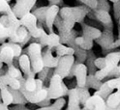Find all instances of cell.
<instances>
[{
  "instance_id": "6da1fadb",
  "label": "cell",
  "mask_w": 120,
  "mask_h": 110,
  "mask_svg": "<svg viewBox=\"0 0 120 110\" xmlns=\"http://www.w3.org/2000/svg\"><path fill=\"white\" fill-rule=\"evenodd\" d=\"M89 9L85 6H65L59 10V18L62 20H71L73 22H81L88 14Z\"/></svg>"
},
{
  "instance_id": "7a4b0ae2",
  "label": "cell",
  "mask_w": 120,
  "mask_h": 110,
  "mask_svg": "<svg viewBox=\"0 0 120 110\" xmlns=\"http://www.w3.org/2000/svg\"><path fill=\"white\" fill-rule=\"evenodd\" d=\"M43 48L38 43H30L28 48H27V55L31 62V71L38 75L44 69V63H43Z\"/></svg>"
},
{
  "instance_id": "3957f363",
  "label": "cell",
  "mask_w": 120,
  "mask_h": 110,
  "mask_svg": "<svg viewBox=\"0 0 120 110\" xmlns=\"http://www.w3.org/2000/svg\"><path fill=\"white\" fill-rule=\"evenodd\" d=\"M48 89V99H58L60 98H64L66 95H68L69 89L67 88L66 84L63 83V78L57 75L51 76L49 80V86Z\"/></svg>"
},
{
  "instance_id": "277c9868",
  "label": "cell",
  "mask_w": 120,
  "mask_h": 110,
  "mask_svg": "<svg viewBox=\"0 0 120 110\" xmlns=\"http://www.w3.org/2000/svg\"><path fill=\"white\" fill-rule=\"evenodd\" d=\"M21 26L26 28V30L30 34V36L33 39H40L41 37L46 33L45 29L43 28L42 25H38V20H37L36 17L32 13L27 14L22 18L19 19Z\"/></svg>"
},
{
  "instance_id": "5b68a950",
  "label": "cell",
  "mask_w": 120,
  "mask_h": 110,
  "mask_svg": "<svg viewBox=\"0 0 120 110\" xmlns=\"http://www.w3.org/2000/svg\"><path fill=\"white\" fill-rule=\"evenodd\" d=\"M20 81V93L23 95V97L25 98L27 102L30 103H34V104H39L42 101H44L46 99H48V89L47 88H43L40 91H36L34 93H30L28 91L25 90L24 87V83H25V78L22 77L21 79H19Z\"/></svg>"
},
{
  "instance_id": "8992f818",
  "label": "cell",
  "mask_w": 120,
  "mask_h": 110,
  "mask_svg": "<svg viewBox=\"0 0 120 110\" xmlns=\"http://www.w3.org/2000/svg\"><path fill=\"white\" fill-rule=\"evenodd\" d=\"M75 61H76V58H75L74 55L60 57L58 65L54 71V75H57L62 78H65L68 75H70V72L72 68L74 67Z\"/></svg>"
},
{
  "instance_id": "52a82bcc",
  "label": "cell",
  "mask_w": 120,
  "mask_h": 110,
  "mask_svg": "<svg viewBox=\"0 0 120 110\" xmlns=\"http://www.w3.org/2000/svg\"><path fill=\"white\" fill-rule=\"evenodd\" d=\"M35 4V0H18L12 8V11L15 16L20 19L27 14L31 13V10L33 9Z\"/></svg>"
},
{
  "instance_id": "ba28073f",
  "label": "cell",
  "mask_w": 120,
  "mask_h": 110,
  "mask_svg": "<svg viewBox=\"0 0 120 110\" xmlns=\"http://www.w3.org/2000/svg\"><path fill=\"white\" fill-rule=\"evenodd\" d=\"M87 66L83 63H78L74 66V75L77 79L78 88L86 87V80H87Z\"/></svg>"
},
{
  "instance_id": "9c48e42d",
  "label": "cell",
  "mask_w": 120,
  "mask_h": 110,
  "mask_svg": "<svg viewBox=\"0 0 120 110\" xmlns=\"http://www.w3.org/2000/svg\"><path fill=\"white\" fill-rule=\"evenodd\" d=\"M83 107H85L87 110H108L106 100L97 95H93L90 97L86 100Z\"/></svg>"
},
{
  "instance_id": "30bf717a",
  "label": "cell",
  "mask_w": 120,
  "mask_h": 110,
  "mask_svg": "<svg viewBox=\"0 0 120 110\" xmlns=\"http://www.w3.org/2000/svg\"><path fill=\"white\" fill-rule=\"evenodd\" d=\"M59 6L57 5H50L49 6V9L47 11V14H46V18H45V21H46V25L49 28V30L50 31V33H52L53 31V25L55 22V19L58 17L59 14Z\"/></svg>"
},
{
  "instance_id": "8fae6325",
  "label": "cell",
  "mask_w": 120,
  "mask_h": 110,
  "mask_svg": "<svg viewBox=\"0 0 120 110\" xmlns=\"http://www.w3.org/2000/svg\"><path fill=\"white\" fill-rule=\"evenodd\" d=\"M12 90L19 91L20 89V81L18 79H15L10 77L7 75H0V90L4 89V88H9Z\"/></svg>"
},
{
  "instance_id": "7c38bea8",
  "label": "cell",
  "mask_w": 120,
  "mask_h": 110,
  "mask_svg": "<svg viewBox=\"0 0 120 110\" xmlns=\"http://www.w3.org/2000/svg\"><path fill=\"white\" fill-rule=\"evenodd\" d=\"M59 59H60V57H58V56L54 57L52 55V49H50V48H47L43 52L44 67L47 69L56 68L58 65V62H59Z\"/></svg>"
},
{
  "instance_id": "4fadbf2b",
  "label": "cell",
  "mask_w": 120,
  "mask_h": 110,
  "mask_svg": "<svg viewBox=\"0 0 120 110\" xmlns=\"http://www.w3.org/2000/svg\"><path fill=\"white\" fill-rule=\"evenodd\" d=\"M14 59L15 54L13 50L9 46H5L4 43L0 46V61L7 66H11L14 65Z\"/></svg>"
},
{
  "instance_id": "5bb4252c",
  "label": "cell",
  "mask_w": 120,
  "mask_h": 110,
  "mask_svg": "<svg viewBox=\"0 0 120 110\" xmlns=\"http://www.w3.org/2000/svg\"><path fill=\"white\" fill-rule=\"evenodd\" d=\"M68 98H69V100H68V108H67V110H81V107L79 106L80 101L78 95L77 87L69 90Z\"/></svg>"
},
{
  "instance_id": "9a60e30c",
  "label": "cell",
  "mask_w": 120,
  "mask_h": 110,
  "mask_svg": "<svg viewBox=\"0 0 120 110\" xmlns=\"http://www.w3.org/2000/svg\"><path fill=\"white\" fill-rule=\"evenodd\" d=\"M102 35V31L100 29L90 26L87 24L82 23V36L85 37V38L91 40V41H97Z\"/></svg>"
},
{
  "instance_id": "2e32d148",
  "label": "cell",
  "mask_w": 120,
  "mask_h": 110,
  "mask_svg": "<svg viewBox=\"0 0 120 110\" xmlns=\"http://www.w3.org/2000/svg\"><path fill=\"white\" fill-rule=\"evenodd\" d=\"M94 17L99 21H101L106 29H111L112 19H111L110 14L109 12L103 11V10H95L94 11Z\"/></svg>"
},
{
  "instance_id": "e0dca14e",
  "label": "cell",
  "mask_w": 120,
  "mask_h": 110,
  "mask_svg": "<svg viewBox=\"0 0 120 110\" xmlns=\"http://www.w3.org/2000/svg\"><path fill=\"white\" fill-rule=\"evenodd\" d=\"M99 45L103 47V49H106L108 50L109 46L113 43V36H112V32H111V29H106L102 32V35L100 38L97 40Z\"/></svg>"
},
{
  "instance_id": "ac0fdd59",
  "label": "cell",
  "mask_w": 120,
  "mask_h": 110,
  "mask_svg": "<svg viewBox=\"0 0 120 110\" xmlns=\"http://www.w3.org/2000/svg\"><path fill=\"white\" fill-rule=\"evenodd\" d=\"M19 68L21 70V72L24 75V76L28 75L30 72H31V62L27 54L22 53L19 57ZM23 76V77H24Z\"/></svg>"
},
{
  "instance_id": "d6986e66",
  "label": "cell",
  "mask_w": 120,
  "mask_h": 110,
  "mask_svg": "<svg viewBox=\"0 0 120 110\" xmlns=\"http://www.w3.org/2000/svg\"><path fill=\"white\" fill-rule=\"evenodd\" d=\"M59 45H61V43H60V37L58 34L52 32V33H49L47 35L46 40H45V43H44V46H47L48 48L53 49L56 46H58Z\"/></svg>"
},
{
  "instance_id": "ffe728a7",
  "label": "cell",
  "mask_w": 120,
  "mask_h": 110,
  "mask_svg": "<svg viewBox=\"0 0 120 110\" xmlns=\"http://www.w3.org/2000/svg\"><path fill=\"white\" fill-rule=\"evenodd\" d=\"M75 43L76 46H79V48L82 49V50H90L93 47V41L89 40L83 36H79L75 38Z\"/></svg>"
},
{
  "instance_id": "44dd1931",
  "label": "cell",
  "mask_w": 120,
  "mask_h": 110,
  "mask_svg": "<svg viewBox=\"0 0 120 110\" xmlns=\"http://www.w3.org/2000/svg\"><path fill=\"white\" fill-rule=\"evenodd\" d=\"M106 103L109 108H116L120 104V88L116 90L115 93H111L106 99Z\"/></svg>"
},
{
  "instance_id": "7402d4cb",
  "label": "cell",
  "mask_w": 120,
  "mask_h": 110,
  "mask_svg": "<svg viewBox=\"0 0 120 110\" xmlns=\"http://www.w3.org/2000/svg\"><path fill=\"white\" fill-rule=\"evenodd\" d=\"M36 75L31 71L29 73L28 75L24 76L25 78V83H24V87H25V90L30 92V93H34L36 92V89H37V87H36V78H35Z\"/></svg>"
},
{
  "instance_id": "603a6c76",
  "label": "cell",
  "mask_w": 120,
  "mask_h": 110,
  "mask_svg": "<svg viewBox=\"0 0 120 110\" xmlns=\"http://www.w3.org/2000/svg\"><path fill=\"white\" fill-rule=\"evenodd\" d=\"M54 51L58 57H64V56H75V48L72 46H66L65 45H59L54 48Z\"/></svg>"
},
{
  "instance_id": "cb8c5ba5",
  "label": "cell",
  "mask_w": 120,
  "mask_h": 110,
  "mask_svg": "<svg viewBox=\"0 0 120 110\" xmlns=\"http://www.w3.org/2000/svg\"><path fill=\"white\" fill-rule=\"evenodd\" d=\"M106 65H112L118 67V63L120 62V51H114V52H109L105 57Z\"/></svg>"
},
{
  "instance_id": "d4e9b609",
  "label": "cell",
  "mask_w": 120,
  "mask_h": 110,
  "mask_svg": "<svg viewBox=\"0 0 120 110\" xmlns=\"http://www.w3.org/2000/svg\"><path fill=\"white\" fill-rule=\"evenodd\" d=\"M0 96H1L2 103H4L7 106L13 104L14 99H13V95L9 88H4V89L0 90Z\"/></svg>"
},
{
  "instance_id": "484cf974",
  "label": "cell",
  "mask_w": 120,
  "mask_h": 110,
  "mask_svg": "<svg viewBox=\"0 0 120 110\" xmlns=\"http://www.w3.org/2000/svg\"><path fill=\"white\" fill-rule=\"evenodd\" d=\"M7 75H9L10 77L12 78H15V79H21L22 77H23V75H22V72L21 71L17 68L15 65H11V66H8V69H7V72H6Z\"/></svg>"
},
{
  "instance_id": "4316f807",
  "label": "cell",
  "mask_w": 120,
  "mask_h": 110,
  "mask_svg": "<svg viewBox=\"0 0 120 110\" xmlns=\"http://www.w3.org/2000/svg\"><path fill=\"white\" fill-rule=\"evenodd\" d=\"M12 95H13V104H16V105H24L26 103V99L23 97V95L20 93V91H16V90H12L10 89Z\"/></svg>"
},
{
  "instance_id": "83f0119b",
  "label": "cell",
  "mask_w": 120,
  "mask_h": 110,
  "mask_svg": "<svg viewBox=\"0 0 120 110\" xmlns=\"http://www.w3.org/2000/svg\"><path fill=\"white\" fill-rule=\"evenodd\" d=\"M111 93H112V90H110L109 88L108 87L107 83L105 82V83L101 84L100 88H99V89L95 92V94H94V95H97V96H100V97H102L105 100H106V99H108V97L109 96V95H110Z\"/></svg>"
},
{
  "instance_id": "f1b7e54d",
  "label": "cell",
  "mask_w": 120,
  "mask_h": 110,
  "mask_svg": "<svg viewBox=\"0 0 120 110\" xmlns=\"http://www.w3.org/2000/svg\"><path fill=\"white\" fill-rule=\"evenodd\" d=\"M78 95H79V101L80 103L84 106L86 100L91 97L90 96V93H89V90L87 87H83V88H78Z\"/></svg>"
},
{
  "instance_id": "f546056e",
  "label": "cell",
  "mask_w": 120,
  "mask_h": 110,
  "mask_svg": "<svg viewBox=\"0 0 120 110\" xmlns=\"http://www.w3.org/2000/svg\"><path fill=\"white\" fill-rule=\"evenodd\" d=\"M49 9V6H44V7H40V8H37L36 10L33 11V14L36 17L37 20L45 21V18H46V14H47V11Z\"/></svg>"
},
{
  "instance_id": "4dcf8cb0",
  "label": "cell",
  "mask_w": 120,
  "mask_h": 110,
  "mask_svg": "<svg viewBox=\"0 0 120 110\" xmlns=\"http://www.w3.org/2000/svg\"><path fill=\"white\" fill-rule=\"evenodd\" d=\"M101 81H99L97 79L94 75H87V80H86V87L87 88H93L95 90H98L100 86H101Z\"/></svg>"
},
{
  "instance_id": "1f68e13d",
  "label": "cell",
  "mask_w": 120,
  "mask_h": 110,
  "mask_svg": "<svg viewBox=\"0 0 120 110\" xmlns=\"http://www.w3.org/2000/svg\"><path fill=\"white\" fill-rule=\"evenodd\" d=\"M4 45L9 46L15 54V58H19L21 54H22V47L20 46V45L19 43H11V42H8V43H4Z\"/></svg>"
},
{
  "instance_id": "d6a6232c",
  "label": "cell",
  "mask_w": 120,
  "mask_h": 110,
  "mask_svg": "<svg viewBox=\"0 0 120 110\" xmlns=\"http://www.w3.org/2000/svg\"><path fill=\"white\" fill-rule=\"evenodd\" d=\"M66 103V100L64 98H60L58 99H56L53 103H52L51 105H49L53 110H61L63 108V106L65 105Z\"/></svg>"
},
{
  "instance_id": "836d02e7",
  "label": "cell",
  "mask_w": 120,
  "mask_h": 110,
  "mask_svg": "<svg viewBox=\"0 0 120 110\" xmlns=\"http://www.w3.org/2000/svg\"><path fill=\"white\" fill-rule=\"evenodd\" d=\"M6 39H8V29L0 23V43L3 45Z\"/></svg>"
},
{
  "instance_id": "e575fe53",
  "label": "cell",
  "mask_w": 120,
  "mask_h": 110,
  "mask_svg": "<svg viewBox=\"0 0 120 110\" xmlns=\"http://www.w3.org/2000/svg\"><path fill=\"white\" fill-rule=\"evenodd\" d=\"M80 3H83L85 7L89 9H92V10H97L98 9V1L96 0H84V1H80Z\"/></svg>"
},
{
  "instance_id": "d590c367",
  "label": "cell",
  "mask_w": 120,
  "mask_h": 110,
  "mask_svg": "<svg viewBox=\"0 0 120 110\" xmlns=\"http://www.w3.org/2000/svg\"><path fill=\"white\" fill-rule=\"evenodd\" d=\"M94 66L99 70L104 69L106 67V60H105V57H100V58L95 59L94 60Z\"/></svg>"
},
{
  "instance_id": "8d00e7d4",
  "label": "cell",
  "mask_w": 120,
  "mask_h": 110,
  "mask_svg": "<svg viewBox=\"0 0 120 110\" xmlns=\"http://www.w3.org/2000/svg\"><path fill=\"white\" fill-rule=\"evenodd\" d=\"M9 8H10V4L8 0H0V13L6 14Z\"/></svg>"
},
{
  "instance_id": "74e56055",
  "label": "cell",
  "mask_w": 120,
  "mask_h": 110,
  "mask_svg": "<svg viewBox=\"0 0 120 110\" xmlns=\"http://www.w3.org/2000/svg\"><path fill=\"white\" fill-rule=\"evenodd\" d=\"M0 23H1L4 27L8 28V26H9V19H8L7 14H2V16L0 17Z\"/></svg>"
},
{
  "instance_id": "f35d334b",
  "label": "cell",
  "mask_w": 120,
  "mask_h": 110,
  "mask_svg": "<svg viewBox=\"0 0 120 110\" xmlns=\"http://www.w3.org/2000/svg\"><path fill=\"white\" fill-rule=\"evenodd\" d=\"M119 46H120V39H117V40L113 41V43H112L111 45L109 46L108 50H109V49H114V48H117V47H119Z\"/></svg>"
},
{
  "instance_id": "ab89813d",
  "label": "cell",
  "mask_w": 120,
  "mask_h": 110,
  "mask_svg": "<svg viewBox=\"0 0 120 110\" xmlns=\"http://www.w3.org/2000/svg\"><path fill=\"white\" fill-rule=\"evenodd\" d=\"M0 110H10V109H9V106H7L4 103H2V102H0Z\"/></svg>"
},
{
  "instance_id": "60d3db41",
  "label": "cell",
  "mask_w": 120,
  "mask_h": 110,
  "mask_svg": "<svg viewBox=\"0 0 120 110\" xmlns=\"http://www.w3.org/2000/svg\"><path fill=\"white\" fill-rule=\"evenodd\" d=\"M37 110H53L50 106H48V107H41L39 109H37Z\"/></svg>"
},
{
  "instance_id": "b9f144b4",
  "label": "cell",
  "mask_w": 120,
  "mask_h": 110,
  "mask_svg": "<svg viewBox=\"0 0 120 110\" xmlns=\"http://www.w3.org/2000/svg\"><path fill=\"white\" fill-rule=\"evenodd\" d=\"M2 69H3V63L0 61V70H2Z\"/></svg>"
},
{
  "instance_id": "7bdbcfd3",
  "label": "cell",
  "mask_w": 120,
  "mask_h": 110,
  "mask_svg": "<svg viewBox=\"0 0 120 110\" xmlns=\"http://www.w3.org/2000/svg\"><path fill=\"white\" fill-rule=\"evenodd\" d=\"M118 71H119V77H120V65L118 66Z\"/></svg>"
},
{
  "instance_id": "ee69618b",
  "label": "cell",
  "mask_w": 120,
  "mask_h": 110,
  "mask_svg": "<svg viewBox=\"0 0 120 110\" xmlns=\"http://www.w3.org/2000/svg\"><path fill=\"white\" fill-rule=\"evenodd\" d=\"M81 110H87V109H86L85 107H83V108H81Z\"/></svg>"
},
{
  "instance_id": "f6af8a7d",
  "label": "cell",
  "mask_w": 120,
  "mask_h": 110,
  "mask_svg": "<svg viewBox=\"0 0 120 110\" xmlns=\"http://www.w3.org/2000/svg\"><path fill=\"white\" fill-rule=\"evenodd\" d=\"M0 102H2V100H1V96H0Z\"/></svg>"
},
{
  "instance_id": "bcb514c9",
  "label": "cell",
  "mask_w": 120,
  "mask_h": 110,
  "mask_svg": "<svg viewBox=\"0 0 120 110\" xmlns=\"http://www.w3.org/2000/svg\"><path fill=\"white\" fill-rule=\"evenodd\" d=\"M119 25H120V18H119Z\"/></svg>"
},
{
  "instance_id": "7dc6e473",
  "label": "cell",
  "mask_w": 120,
  "mask_h": 110,
  "mask_svg": "<svg viewBox=\"0 0 120 110\" xmlns=\"http://www.w3.org/2000/svg\"><path fill=\"white\" fill-rule=\"evenodd\" d=\"M66 110H67V109H66Z\"/></svg>"
},
{
  "instance_id": "c3c4849f",
  "label": "cell",
  "mask_w": 120,
  "mask_h": 110,
  "mask_svg": "<svg viewBox=\"0 0 120 110\" xmlns=\"http://www.w3.org/2000/svg\"><path fill=\"white\" fill-rule=\"evenodd\" d=\"M27 110H28V109H27Z\"/></svg>"
}]
</instances>
